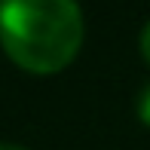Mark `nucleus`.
<instances>
[{"label": "nucleus", "mask_w": 150, "mask_h": 150, "mask_svg": "<svg viewBox=\"0 0 150 150\" xmlns=\"http://www.w3.org/2000/svg\"><path fill=\"white\" fill-rule=\"evenodd\" d=\"M135 110H138V120L144 122V126H150V80L141 86L138 101H135Z\"/></svg>", "instance_id": "f03ea898"}, {"label": "nucleus", "mask_w": 150, "mask_h": 150, "mask_svg": "<svg viewBox=\"0 0 150 150\" xmlns=\"http://www.w3.org/2000/svg\"><path fill=\"white\" fill-rule=\"evenodd\" d=\"M138 46H141V55H144V61L150 64V18L144 22V28H141V34H138Z\"/></svg>", "instance_id": "7ed1b4c3"}, {"label": "nucleus", "mask_w": 150, "mask_h": 150, "mask_svg": "<svg viewBox=\"0 0 150 150\" xmlns=\"http://www.w3.org/2000/svg\"><path fill=\"white\" fill-rule=\"evenodd\" d=\"M0 150H28V147H22V144H9V141H0Z\"/></svg>", "instance_id": "20e7f679"}, {"label": "nucleus", "mask_w": 150, "mask_h": 150, "mask_svg": "<svg viewBox=\"0 0 150 150\" xmlns=\"http://www.w3.org/2000/svg\"><path fill=\"white\" fill-rule=\"evenodd\" d=\"M77 0H0V43L18 67L58 74L83 46Z\"/></svg>", "instance_id": "f257e3e1"}]
</instances>
